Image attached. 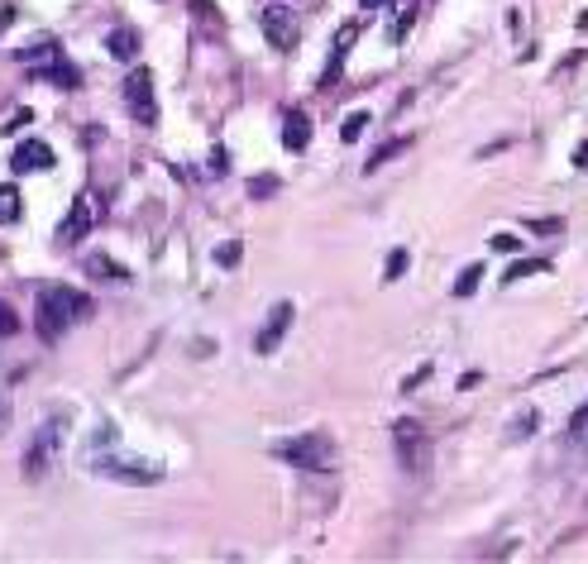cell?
I'll list each match as a JSON object with an SVG mask.
<instances>
[{"mask_svg":"<svg viewBox=\"0 0 588 564\" xmlns=\"http://www.w3.org/2000/svg\"><path fill=\"white\" fill-rule=\"evenodd\" d=\"M87 316H91L87 292L63 287V282L39 287V302H34V330H39V340H44V345H58L67 330L77 326V321H87Z\"/></svg>","mask_w":588,"mask_h":564,"instance_id":"1","label":"cell"},{"mask_svg":"<svg viewBox=\"0 0 588 564\" xmlns=\"http://www.w3.org/2000/svg\"><path fill=\"white\" fill-rule=\"evenodd\" d=\"M15 58H20L24 67H34L44 82H53L58 91H77L82 87V72L67 63V53H63V44L58 39H34V44H24V48H15Z\"/></svg>","mask_w":588,"mask_h":564,"instance_id":"2","label":"cell"},{"mask_svg":"<svg viewBox=\"0 0 588 564\" xmlns=\"http://www.w3.org/2000/svg\"><path fill=\"white\" fill-rule=\"evenodd\" d=\"M273 455L287 459L292 469H306V474H330L335 469V440L326 431H302L292 440H278Z\"/></svg>","mask_w":588,"mask_h":564,"instance_id":"3","label":"cell"},{"mask_svg":"<svg viewBox=\"0 0 588 564\" xmlns=\"http://www.w3.org/2000/svg\"><path fill=\"white\" fill-rule=\"evenodd\" d=\"M120 96H125V110H130L134 125H144V130L158 125V96H153V72L149 67H130V77H125Z\"/></svg>","mask_w":588,"mask_h":564,"instance_id":"4","label":"cell"},{"mask_svg":"<svg viewBox=\"0 0 588 564\" xmlns=\"http://www.w3.org/2000/svg\"><path fill=\"white\" fill-rule=\"evenodd\" d=\"M63 435H67V416H53L48 426H39V435H34V440H29V450H24V474H29V478L48 474V469L58 464Z\"/></svg>","mask_w":588,"mask_h":564,"instance_id":"5","label":"cell"},{"mask_svg":"<svg viewBox=\"0 0 588 564\" xmlns=\"http://www.w3.org/2000/svg\"><path fill=\"white\" fill-rule=\"evenodd\" d=\"M263 34H268V44L278 48V53H292L297 48V39H302V15L292 10V5H283V0H273V5H263Z\"/></svg>","mask_w":588,"mask_h":564,"instance_id":"6","label":"cell"},{"mask_svg":"<svg viewBox=\"0 0 588 564\" xmlns=\"http://www.w3.org/2000/svg\"><path fill=\"white\" fill-rule=\"evenodd\" d=\"M91 469L101 478H120V483H158L163 469L158 464H144V459H120V455H91Z\"/></svg>","mask_w":588,"mask_h":564,"instance_id":"7","label":"cell"},{"mask_svg":"<svg viewBox=\"0 0 588 564\" xmlns=\"http://www.w3.org/2000/svg\"><path fill=\"white\" fill-rule=\"evenodd\" d=\"M392 445H397L402 469H407V474H421V464H426V435H421V426H416L412 416H402V421L392 426Z\"/></svg>","mask_w":588,"mask_h":564,"instance_id":"8","label":"cell"},{"mask_svg":"<svg viewBox=\"0 0 588 564\" xmlns=\"http://www.w3.org/2000/svg\"><path fill=\"white\" fill-rule=\"evenodd\" d=\"M292 316H297V306H292V302L273 306V311H268V321H263V330L254 335V354H263V359H268L273 349L283 345V335L292 330Z\"/></svg>","mask_w":588,"mask_h":564,"instance_id":"9","label":"cell"},{"mask_svg":"<svg viewBox=\"0 0 588 564\" xmlns=\"http://www.w3.org/2000/svg\"><path fill=\"white\" fill-rule=\"evenodd\" d=\"M10 168L15 173H48L53 168V149H48L44 139H24V144H15V153H10Z\"/></svg>","mask_w":588,"mask_h":564,"instance_id":"10","label":"cell"},{"mask_svg":"<svg viewBox=\"0 0 588 564\" xmlns=\"http://www.w3.org/2000/svg\"><path fill=\"white\" fill-rule=\"evenodd\" d=\"M354 39H359V24H345L335 39H330V63H326V72H321V91H330L335 87V77H340V67H345V58H349V48H354Z\"/></svg>","mask_w":588,"mask_h":564,"instance_id":"11","label":"cell"},{"mask_svg":"<svg viewBox=\"0 0 588 564\" xmlns=\"http://www.w3.org/2000/svg\"><path fill=\"white\" fill-rule=\"evenodd\" d=\"M91 225H96V206H91V196H77V201H72V211H67V220L58 225V239L72 244V239L87 235Z\"/></svg>","mask_w":588,"mask_h":564,"instance_id":"12","label":"cell"},{"mask_svg":"<svg viewBox=\"0 0 588 564\" xmlns=\"http://www.w3.org/2000/svg\"><path fill=\"white\" fill-rule=\"evenodd\" d=\"M139 44H144V39H139V29H130V24H115L106 34V53L120 58V63H134V58H139Z\"/></svg>","mask_w":588,"mask_h":564,"instance_id":"13","label":"cell"},{"mask_svg":"<svg viewBox=\"0 0 588 564\" xmlns=\"http://www.w3.org/2000/svg\"><path fill=\"white\" fill-rule=\"evenodd\" d=\"M306 144H311V120H306V110H287L283 115V149L302 153Z\"/></svg>","mask_w":588,"mask_h":564,"instance_id":"14","label":"cell"},{"mask_svg":"<svg viewBox=\"0 0 588 564\" xmlns=\"http://www.w3.org/2000/svg\"><path fill=\"white\" fill-rule=\"evenodd\" d=\"M412 144H416L412 134H402V139H388V144H378V149L369 153V163H364V173H378L383 163H392L397 153H407V149H412Z\"/></svg>","mask_w":588,"mask_h":564,"instance_id":"15","label":"cell"},{"mask_svg":"<svg viewBox=\"0 0 588 564\" xmlns=\"http://www.w3.org/2000/svg\"><path fill=\"white\" fill-rule=\"evenodd\" d=\"M87 273H96L101 282H130V273H125V268H120L115 259H106V254H91V259H87Z\"/></svg>","mask_w":588,"mask_h":564,"instance_id":"16","label":"cell"},{"mask_svg":"<svg viewBox=\"0 0 588 564\" xmlns=\"http://www.w3.org/2000/svg\"><path fill=\"white\" fill-rule=\"evenodd\" d=\"M24 216V206H20V192H15V187H10V182H5V187H0V225H15V220Z\"/></svg>","mask_w":588,"mask_h":564,"instance_id":"17","label":"cell"},{"mask_svg":"<svg viewBox=\"0 0 588 564\" xmlns=\"http://www.w3.org/2000/svg\"><path fill=\"white\" fill-rule=\"evenodd\" d=\"M531 273H550V263L545 259H517L507 273H502V282H522V278H531Z\"/></svg>","mask_w":588,"mask_h":564,"instance_id":"18","label":"cell"},{"mask_svg":"<svg viewBox=\"0 0 588 564\" xmlns=\"http://www.w3.org/2000/svg\"><path fill=\"white\" fill-rule=\"evenodd\" d=\"M479 278H483V263H474V268H464L455 282V297H474L479 292Z\"/></svg>","mask_w":588,"mask_h":564,"instance_id":"19","label":"cell"},{"mask_svg":"<svg viewBox=\"0 0 588 564\" xmlns=\"http://www.w3.org/2000/svg\"><path fill=\"white\" fill-rule=\"evenodd\" d=\"M364 130H369V115H364V110H354L345 125H340V139H345V144H354V139H359Z\"/></svg>","mask_w":588,"mask_h":564,"instance_id":"20","label":"cell"},{"mask_svg":"<svg viewBox=\"0 0 588 564\" xmlns=\"http://www.w3.org/2000/svg\"><path fill=\"white\" fill-rule=\"evenodd\" d=\"M531 431H541V412H522L512 421V440H526Z\"/></svg>","mask_w":588,"mask_h":564,"instance_id":"21","label":"cell"},{"mask_svg":"<svg viewBox=\"0 0 588 564\" xmlns=\"http://www.w3.org/2000/svg\"><path fill=\"white\" fill-rule=\"evenodd\" d=\"M569 440H579V445H588V402L579 407V412L569 416Z\"/></svg>","mask_w":588,"mask_h":564,"instance_id":"22","label":"cell"},{"mask_svg":"<svg viewBox=\"0 0 588 564\" xmlns=\"http://www.w3.org/2000/svg\"><path fill=\"white\" fill-rule=\"evenodd\" d=\"M407 273V249H392L388 254V268H383V282H397Z\"/></svg>","mask_w":588,"mask_h":564,"instance_id":"23","label":"cell"},{"mask_svg":"<svg viewBox=\"0 0 588 564\" xmlns=\"http://www.w3.org/2000/svg\"><path fill=\"white\" fill-rule=\"evenodd\" d=\"M416 15H421V0H412V5H407V15H402V20H397V29H392V39H397V44H402V39H407V34H412Z\"/></svg>","mask_w":588,"mask_h":564,"instance_id":"24","label":"cell"},{"mask_svg":"<svg viewBox=\"0 0 588 564\" xmlns=\"http://www.w3.org/2000/svg\"><path fill=\"white\" fill-rule=\"evenodd\" d=\"M488 249H493V254H517V249H522V239L517 235H493L488 239Z\"/></svg>","mask_w":588,"mask_h":564,"instance_id":"25","label":"cell"},{"mask_svg":"<svg viewBox=\"0 0 588 564\" xmlns=\"http://www.w3.org/2000/svg\"><path fill=\"white\" fill-rule=\"evenodd\" d=\"M15 330H20V316H15V311H10V306L0 302V340H10V335H15Z\"/></svg>","mask_w":588,"mask_h":564,"instance_id":"26","label":"cell"},{"mask_svg":"<svg viewBox=\"0 0 588 564\" xmlns=\"http://www.w3.org/2000/svg\"><path fill=\"white\" fill-rule=\"evenodd\" d=\"M526 230H536V235H560V230H565V220H526Z\"/></svg>","mask_w":588,"mask_h":564,"instance_id":"27","label":"cell"},{"mask_svg":"<svg viewBox=\"0 0 588 564\" xmlns=\"http://www.w3.org/2000/svg\"><path fill=\"white\" fill-rule=\"evenodd\" d=\"M278 192V177H254L249 182V196H273Z\"/></svg>","mask_w":588,"mask_h":564,"instance_id":"28","label":"cell"},{"mask_svg":"<svg viewBox=\"0 0 588 564\" xmlns=\"http://www.w3.org/2000/svg\"><path fill=\"white\" fill-rule=\"evenodd\" d=\"M216 263H240V244H220V249H216Z\"/></svg>","mask_w":588,"mask_h":564,"instance_id":"29","label":"cell"},{"mask_svg":"<svg viewBox=\"0 0 588 564\" xmlns=\"http://www.w3.org/2000/svg\"><path fill=\"white\" fill-rule=\"evenodd\" d=\"M574 168H588V139L579 144V149H574Z\"/></svg>","mask_w":588,"mask_h":564,"instance_id":"30","label":"cell"},{"mask_svg":"<svg viewBox=\"0 0 588 564\" xmlns=\"http://www.w3.org/2000/svg\"><path fill=\"white\" fill-rule=\"evenodd\" d=\"M359 5H364V10H378V5H383V0H359Z\"/></svg>","mask_w":588,"mask_h":564,"instance_id":"31","label":"cell"},{"mask_svg":"<svg viewBox=\"0 0 588 564\" xmlns=\"http://www.w3.org/2000/svg\"><path fill=\"white\" fill-rule=\"evenodd\" d=\"M0 421H5V407H0Z\"/></svg>","mask_w":588,"mask_h":564,"instance_id":"32","label":"cell"}]
</instances>
